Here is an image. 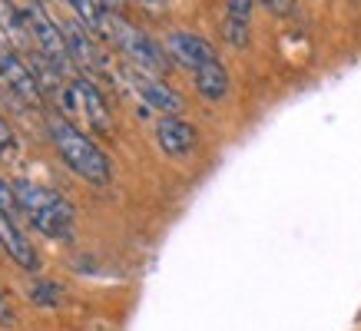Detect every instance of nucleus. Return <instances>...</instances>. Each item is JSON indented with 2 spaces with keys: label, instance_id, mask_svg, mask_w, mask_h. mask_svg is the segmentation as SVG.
Listing matches in <instances>:
<instances>
[{
  "label": "nucleus",
  "instance_id": "4",
  "mask_svg": "<svg viewBox=\"0 0 361 331\" xmlns=\"http://www.w3.org/2000/svg\"><path fill=\"white\" fill-rule=\"evenodd\" d=\"M20 13H23V23H27V33H30L33 46H37L60 73H66L70 63H73V56H70V46H66V33L56 27V20L47 13V7L40 0H27L20 7Z\"/></svg>",
  "mask_w": 361,
  "mask_h": 331
},
{
  "label": "nucleus",
  "instance_id": "2",
  "mask_svg": "<svg viewBox=\"0 0 361 331\" xmlns=\"http://www.w3.org/2000/svg\"><path fill=\"white\" fill-rule=\"evenodd\" d=\"M13 192H17L20 216L30 219V225L37 232H44L47 239H56V242H70L73 239L77 212H73V206L60 192L37 186L30 179H13Z\"/></svg>",
  "mask_w": 361,
  "mask_h": 331
},
{
  "label": "nucleus",
  "instance_id": "10",
  "mask_svg": "<svg viewBox=\"0 0 361 331\" xmlns=\"http://www.w3.org/2000/svg\"><path fill=\"white\" fill-rule=\"evenodd\" d=\"M169 56H173L183 70L192 73L196 66L206 63L209 56H216V46L192 30H176V33H169Z\"/></svg>",
  "mask_w": 361,
  "mask_h": 331
},
{
  "label": "nucleus",
  "instance_id": "7",
  "mask_svg": "<svg viewBox=\"0 0 361 331\" xmlns=\"http://www.w3.org/2000/svg\"><path fill=\"white\" fill-rule=\"evenodd\" d=\"M70 113H83V120L90 123V130L97 136H110L113 132V120H110V106L99 93V87L90 77H77L70 83Z\"/></svg>",
  "mask_w": 361,
  "mask_h": 331
},
{
  "label": "nucleus",
  "instance_id": "5",
  "mask_svg": "<svg viewBox=\"0 0 361 331\" xmlns=\"http://www.w3.org/2000/svg\"><path fill=\"white\" fill-rule=\"evenodd\" d=\"M0 80H4V87H11V93L20 96L23 103H30V106H40V103H44V87H40V80L33 73V66L27 63L7 40H0Z\"/></svg>",
  "mask_w": 361,
  "mask_h": 331
},
{
  "label": "nucleus",
  "instance_id": "18",
  "mask_svg": "<svg viewBox=\"0 0 361 331\" xmlns=\"http://www.w3.org/2000/svg\"><path fill=\"white\" fill-rule=\"evenodd\" d=\"M265 11L275 13V17H285V13H292V7H295V0H259Z\"/></svg>",
  "mask_w": 361,
  "mask_h": 331
},
{
  "label": "nucleus",
  "instance_id": "17",
  "mask_svg": "<svg viewBox=\"0 0 361 331\" xmlns=\"http://www.w3.org/2000/svg\"><path fill=\"white\" fill-rule=\"evenodd\" d=\"M0 328H17V311H13L4 292H0Z\"/></svg>",
  "mask_w": 361,
  "mask_h": 331
},
{
  "label": "nucleus",
  "instance_id": "14",
  "mask_svg": "<svg viewBox=\"0 0 361 331\" xmlns=\"http://www.w3.org/2000/svg\"><path fill=\"white\" fill-rule=\"evenodd\" d=\"M0 30H4V40H7L13 50H23V54L37 50L30 40V33H27L20 7H13L11 0H0Z\"/></svg>",
  "mask_w": 361,
  "mask_h": 331
},
{
  "label": "nucleus",
  "instance_id": "15",
  "mask_svg": "<svg viewBox=\"0 0 361 331\" xmlns=\"http://www.w3.org/2000/svg\"><path fill=\"white\" fill-rule=\"evenodd\" d=\"M60 288L54 285V282H37V285H30V298L37 301V305H44V308H56L60 305Z\"/></svg>",
  "mask_w": 361,
  "mask_h": 331
},
{
  "label": "nucleus",
  "instance_id": "11",
  "mask_svg": "<svg viewBox=\"0 0 361 331\" xmlns=\"http://www.w3.org/2000/svg\"><path fill=\"white\" fill-rule=\"evenodd\" d=\"M192 83H196V93L206 99V103H222V99L229 96L232 80H229L226 63L219 60V54L209 56L206 63L192 70Z\"/></svg>",
  "mask_w": 361,
  "mask_h": 331
},
{
  "label": "nucleus",
  "instance_id": "12",
  "mask_svg": "<svg viewBox=\"0 0 361 331\" xmlns=\"http://www.w3.org/2000/svg\"><path fill=\"white\" fill-rule=\"evenodd\" d=\"M0 249L11 255L23 272H37V268H40V255H37V249L27 242V235L20 232L17 219L4 216V212H0Z\"/></svg>",
  "mask_w": 361,
  "mask_h": 331
},
{
  "label": "nucleus",
  "instance_id": "13",
  "mask_svg": "<svg viewBox=\"0 0 361 331\" xmlns=\"http://www.w3.org/2000/svg\"><path fill=\"white\" fill-rule=\"evenodd\" d=\"M252 7H255V0H229V4H226V23H222V33H226L229 46H235V50H245V46H249Z\"/></svg>",
  "mask_w": 361,
  "mask_h": 331
},
{
  "label": "nucleus",
  "instance_id": "6",
  "mask_svg": "<svg viewBox=\"0 0 361 331\" xmlns=\"http://www.w3.org/2000/svg\"><path fill=\"white\" fill-rule=\"evenodd\" d=\"M126 83L146 103V110H156V113H163V116H179V113L186 110V99L179 96L163 77H156V73H142V70L130 66L126 70Z\"/></svg>",
  "mask_w": 361,
  "mask_h": 331
},
{
  "label": "nucleus",
  "instance_id": "19",
  "mask_svg": "<svg viewBox=\"0 0 361 331\" xmlns=\"http://www.w3.org/2000/svg\"><path fill=\"white\" fill-rule=\"evenodd\" d=\"M11 149H13V132L4 123V116H0V153H11Z\"/></svg>",
  "mask_w": 361,
  "mask_h": 331
},
{
  "label": "nucleus",
  "instance_id": "9",
  "mask_svg": "<svg viewBox=\"0 0 361 331\" xmlns=\"http://www.w3.org/2000/svg\"><path fill=\"white\" fill-rule=\"evenodd\" d=\"M66 33V46H70V56H73V63H80L87 73H110V66H106V56L93 44V37H90V27L83 20H70L63 27Z\"/></svg>",
  "mask_w": 361,
  "mask_h": 331
},
{
  "label": "nucleus",
  "instance_id": "3",
  "mask_svg": "<svg viewBox=\"0 0 361 331\" xmlns=\"http://www.w3.org/2000/svg\"><path fill=\"white\" fill-rule=\"evenodd\" d=\"M103 33L120 46L123 56L130 60V66L142 70V73H156V77H166V73H169V66H173L169 54L156 44L149 33H142L140 27H133L126 17L106 11L103 13Z\"/></svg>",
  "mask_w": 361,
  "mask_h": 331
},
{
  "label": "nucleus",
  "instance_id": "20",
  "mask_svg": "<svg viewBox=\"0 0 361 331\" xmlns=\"http://www.w3.org/2000/svg\"><path fill=\"white\" fill-rule=\"evenodd\" d=\"M99 7H103V11H110V13H120L123 7H126V0H99Z\"/></svg>",
  "mask_w": 361,
  "mask_h": 331
},
{
  "label": "nucleus",
  "instance_id": "21",
  "mask_svg": "<svg viewBox=\"0 0 361 331\" xmlns=\"http://www.w3.org/2000/svg\"><path fill=\"white\" fill-rule=\"evenodd\" d=\"M136 4H142L146 11H153V13H163L166 11V0H136Z\"/></svg>",
  "mask_w": 361,
  "mask_h": 331
},
{
  "label": "nucleus",
  "instance_id": "1",
  "mask_svg": "<svg viewBox=\"0 0 361 331\" xmlns=\"http://www.w3.org/2000/svg\"><path fill=\"white\" fill-rule=\"evenodd\" d=\"M47 130H50V143L56 146L60 159H63L83 182H90V186H97V189L110 186L113 182L110 156L103 153L87 132L77 130L66 116H50V120H47Z\"/></svg>",
  "mask_w": 361,
  "mask_h": 331
},
{
  "label": "nucleus",
  "instance_id": "8",
  "mask_svg": "<svg viewBox=\"0 0 361 331\" xmlns=\"http://www.w3.org/2000/svg\"><path fill=\"white\" fill-rule=\"evenodd\" d=\"M156 146L169 159H189L199 149V132L183 116H159L156 120Z\"/></svg>",
  "mask_w": 361,
  "mask_h": 331
},
{
  "label": "nucleus",
  "instance_id": "16",
  "mask_svg": "<svg viewBox=\"0 0 361 331\" xmlns=\"http://www.w3.org/2000/svg\"><path fill=\"white\" fill-rule=\"evenodd\" d=\"M0 212H4V216H11V219H17V216H20L17 192H13V182H7L4 176H0Z\"/></svg>",
  "mask_w": 361,
  "mask_h": 331
}]
</instances>
